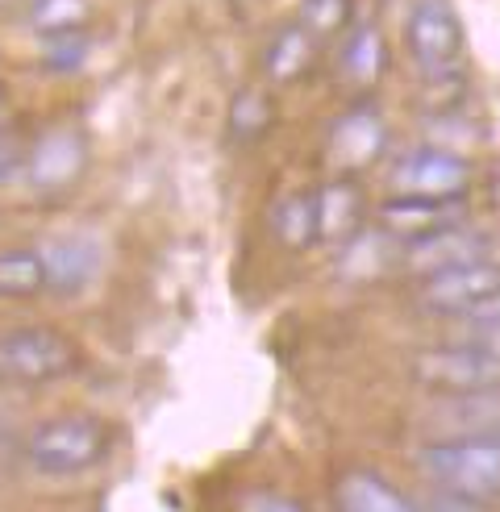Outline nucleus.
Listing matches in <instances>:
<instances>
[{
  "mask_svg": "<svg viewBox=\"0 0 500 512\" xmlns=\"http://www.w3.org/2000/svg\"><path fill=\"white\" fill-rule=\"evenodd\" d=\"M80 171H84V138L71 134V130L46 134L30 155V179L42 192H59V188L75 184Z\"/></svg>",
  "mask_w": 500,
  "mask_h": 512,
  "instance_id": "f8f14e48",
  "label": "nucleus"
},
{
  "mask_svg": "<svg viewBox=\"0 0 500 512\" xmlns=\"http://www.w3.org/2000/svg\"><path fill=\"white\" fill-rule=\"evenodd\" d=\"M425 442H500V392H463L438 396L417 417Z\"/></svg>",
  "mask_w": 500,
  "mask_h": 512,
  "instance_id": "423d86ee",
  "label": "nucleus"
},
{
  "mask_svg": "<svg viewBox=\"0 0 500 512\" xmlns=\"http://www.w3.org/2000/svg\"><path fill=\"white\" fill-rule=\"evenodd\" d=\"M384 59H388V55H384V42H380V34H375L371 25H359V30L346 38L342 63H338L342 84H350V88H371L375 80H380Z\"/></svg>",
  "mask_w": 500,
  "mask_h": 512,
  "instance_id": "a211bd4d",
  "label": "nucleus"
},
{
  "mask_svg": "<svg viewBox=\"0 0 500 512\" xmlns=\"http://www.w3.org/2000/svg\"><path fill=\"white\" fill-rule=\"evenodd\" d=\"M346 21H350V5H346V0H305V13H300V25H305V30L317 42L338 34Z\"/></svg>",
  "mask_w": 500,
  "mask_h": 512,
  "instance_id": "4be33fe9",
  "label": "nucleus"
},
{
  "mask_svg": "<svg viewBox=\"0 0 500 512\" xmlns=\"http://www.w3.org/2000/svg\"><path fill=\"white\" fill-rule=\"evenodd\" d=\"M80 367H84V354L63 329H50V325L0 329V383L42 388V383L71 379Z\"/></svg>",
  "mask_w": 500,
  "mask_h": 512,
  "instance_id": "7ed1b4c3",
  "label": "nucleus"
},
{
  "mask_svg": "<svg viewBox=\"0 0 500 512\" xmlns=\"http://www.w3.org/2000/svg\"><path fill=\"white\" fill-rule=\"evenodd\" d=\"M113 446V429L92 413L50 417L25 433V458L42 475H75L96 467Z\"/></svg>",
  "mask_w": 500,
  "mask_h": 512,
  "instance_id": "f03ea898",
  "label": "nucleus"
},
{
  "mask_svg": "<svg viewBox=\"0 0 500 512\" xmlns=\"http://www.w3.org/2000/svg\"><path fill=\"white\" fill-rule=\"evenodd\" d=\"M0 5H9V0H0Z\"/></svg>",
  "mask_w": 500,
  "mask_h": 512,
  "instance_id": "cd10ccee",
  "label": "nucleus"
},
{
  "mask_svg": "<svg viewBox=\"0 0 500 512\" xmlns=\"http://www.w3.org/2000/svg\"><path fill=\"white\" fill-rule=\"evenodd\" d=\"M84 17H88V0H34L30 5V21H34V30L42 38L80 30Z\"/></svg>",
  "mask_w": 500,
  "mask_h": 512,
  "instance_id": "412c9836",
  "label": "nucleus"
},
{
  "mask_svg": "<svg viewBox=\"0 0 500 512\" xmlns=\"http://www.w3.org/2000/svg\"><path fill=\"white\" fill-rule=\"evenodd\" d=\"M380 150H384V125H380V117H375L371 109L346 113L334 125V134H330V155H334L342 175L367 167L375 155H380Z\"/></svg>",
  "mask_w": 500,
  "mask_h": 512,
  "instance_id": "4468645a",
  "label": "nucleus"
},
{
  "mask_svg": "<svg viewBox=\"0 0 500 512\" xmlns=\"http://www.w3.org/2000/svg\"><path fill=\"white\" fill-rule=\"evenodd\" d=\"M467 163L450 150H413L396 163L392 171V188L396 196H438V200H459L467 192Z\"/></svg>",
  "mask_w": 500,
  "mask_h": 512,
  "instance_id": "6e6552de",
  "label": "nucleus"
},
{
  "mask_svg": "<svg viewBox=\"0 0 500 512\" xmlns=\"http://www.w3.org/2000/svg\"><path fill=\"white\" fill-rule=\"evenodd\" d=\"M384 234L400 246H413L421 238H434L442 229L463 225V196L438 200V196H392L380 209Z\"/></svg>",
  "mask_w": 500,
  "mask_h": 512,
  "instance_id": "1a4fd4ad",
  "label": "nucleus"
},
{
  "mask_svg": "<svg viewBox=\"0 0 500 512\" xmlns=\"http://www.w3.org/2000/svg\"><path fill=\"white\" fill-rule=\"evenodd\" d=\"M0 134H9V96L0 88Z\"/></svg>",
  "mask_w": 500,
  "mask_h": 512,
  "instance_id": "bb28decb",
  "label": "nucleus"
},
{
  "mask_svg": "<svg viewBox=\"0 0 500 512\" xmlns=\"http://www.w3.org/2000/svg\"><path fill=\"white\" fill-rule=\"evenodd\" d=\"M313 55H317V38L305 25H288L267 50V75L275 84H296L313 67Z\"/></svg>",
  "mask_w": 500,
  "mask_h": 512,
  "instance_id": "f3484780",
  "label": "nucleus"
},
{
  "mask_svg": "<svg viewBox=\"0 0 500 512\" xmlns=\"http://www.w3.org/2000/svg\"><path fill=\"white\" fill-rule=\"evenodd\" d=\"M463 321H467V334H471V338H463V342L500 354V300H492V304H484V309L467 313Z\"/></svg>",
  "mask_w": 500,
  "mask_h": 512,
  "instance_id": "5701e85b",
  "label": "nucleus"
},
{
  "mask_svg": "<svg viewBox=\"0 0 500 512\" xmlns=\"http://www.w3.org/2000/svg\"><path fill=\"white\" fill-rule=\"evenodd\" d=\"M363 217H367V196L350 175H338L317 188V242L359 238Z\"/></svg>",
  "mask_w": 500,
  "mask_h": 512,
  "instance_id": "9d476101",
  "label": "nucleus"
},
{
  "mask_svg": "<svg viewBox=\"0 0 500 512\" xmlns=\"http://www.w3.org/2000/svg\"><path fill=\"white\" fill-rule=\"evenodd\" d=\"M271 234L288 250H309L317 242V188L292 192L271 209Z\"/></svg>",
  "mask_w": 500,
  "mask_h": 512,
  "instance_id": "dca6fc26",
  "label": "nucleus"
},
{
  "mask_svg": "<svg viewBox=\"0 0 500 512\" xmlns=\"http://www.w3.org/2000/svg\"><path fill=\"white\" fill-rule=\"evenodd\" d=\"M405 38H409L413 63L430 75V80L450 75L463 59V21L446 0H417L409 13Z\"/></svg>",
  "mask_w": 500,
  "mask_h": 512,
  "instance_id": "0eeeda50",
  "label": "nucleus"
},
{
  "mask_svg": "<svg viewBox=\"0 0 500 512\" xmlns=\"http://www.w3.org/2000/svg\"><path fill=\"white\" fill-rule=\"evenodd\" d=\"M488 504H475V500H459V496H446V492H438L430 504H425L421 512H484Z\"/></svg>",
  "mask_w": 500,
  "mask_h": 512,
  "instance_id": "a878e982",
  "label": "nucleus"
},
{
  "mask_svg": "<svg viewBox=\"0 0 500 512\" xmlns=\"http://www.w3.org/2000/svg\"><path fill=\"white\" fill-rule=\"evenodd\" d=\"M275 121V105L263 88H242L230 105V134L238 142H255L267 134V125Z\"/></svg>",
  "mask_w": 500,
  "mask_h": 512,
  "instance_id": "aec40b11",
  "label": "nucleus"
},
{
  "mask_svg": "<svg viewBox=\"0 0 500 512\" xmlns=\"http://www.w3.org/2000/svg\"><path fill=\"white\" fill-rule=\"evenodd\" d=\"M84 34L80 30H71V34H46V63L50 67H59V71H71L75 63L84 59Z\"/></svg>",
  "mask_w": 500,
  "mask_h": 512,
  "instance_id": "b1692460",
  "label": "nucleus"
},
{
  "mask_svg": "<svg viewBox=\"0 0 500 512\" xmlns=\"http://www.w3.org/2000/svg\"><path fill=\"white\" fill-rule=\"evenodd\" d=\"M409 375L417 388L434 396H463V392H500V354L455 342V346H430L409 358Z\"/></svg>",
  "mask_w": 500,
  "mask_h": 512,
  "instance_id": "20e7f679",
  "label": "nucleus"
},
{
  "mask_svg": "<svg viewBox=\"0 0 500 512\" xmlns=\"http://www.w3.org/2000/svg\"><path fill=\"white\" fill-rule=\"evenodd\" d=\"M334 508L338 512H417L375 471H346L334 488Z\"/></svg>",
  "mask_w": 500,
  "mask_h": 512,
  "instance_id": "2eb2a0df",
  "label": "nucleus"
},
{
  "mask_svg": "<svg viewBox=\"0 0 500 512\" xmlns=\"http://www.w3.org/2000/svg\"><path fill=\"white\" fill-rule=\"evenodd\" d=\"M238 512H300V504H292L288 496H275V492H250Z\"/></svg>",
  "mask_w": 500,
  "mask_h": 512,
  "instance_id": "393cba45",
  "label": "nucleus"
},
{
  "mask_svg": "<svg viewBox=\"0 0 500 512\" xmlns=\"http://www.w3.org/2000/svg\"><path fill=\"white\" fill-rule=\"evenodd\" d=\"M46 288L42 250H0V300H30Z\"/></svg>",
  "mask_w": 500,
  "mask_h": 512,
  "instance_id": "6ab92c4d",
  "label": "nucleus"
},
{
  "mask_svg": "<svg viewBox=\"0 0 500 512\" xmlns=\"http://www.w3.org/2000/svg\"><path fill=\"white\" fill-rule=\"evenodd\" d=\"M484 254H488V238L467 234L463 225H455V229H442V234H434V238H421V242L405 246V267L417 271V275H434V271H446V267L484 259Z\"/></svg>",
  "mask_w": 500,
  "mask_h": 512,
  "instance_id": "9b49d317",
  "label": "nucleus"
},
{
  "mask_svg": "<svg viewBox=\"0 0 500 512\" xmlns=\"http://www.w3.org/2000/svg\"><path fill=\"white\" fill-rule=\"evenodd\" d=\"M413 463L446 496L475 504L500 500V442H425Z\"/></svg>",
  "mask_w": 500,
  "mask_h": 512,
  "instance_id": "f257e3e1",
  "label": "nucleus"
},
{
  "mask_svg": "<svg viewBox=\"0 0 500 512\" xmlns=\"http://www.w3.org/2000/svg\"><path fill=\"white\" fill-rule=\"evenodd\" d=\"M492 300H500V263L488 259V254L434 275H421L417 284V309L434 317H467Z\"/></svg>",
  "mask_w": 500,
  "mask_h": 512,
  "instance_id": "39448f33",
  "label": "nucleus"
},
{
  "mask_svg": "<svg viewBox=\"0 0 500 512\" xmlns=\"http://www.w3.org/2000/svg\"><path fill=\"white\" fill-rule=\"evenodd\" d=\"M42 263H46V288L71 296V292H84L96 279L100 246L88 238H63V242L42 250Z\"/></svg>",
  "mask_w": 500,
  "mask_h": 512,
  "instance_id": "ddd939ff",
  "label": "nucleus"
}]
</instances>
